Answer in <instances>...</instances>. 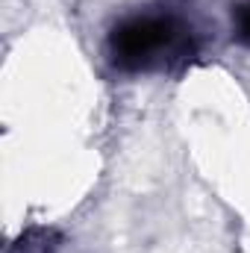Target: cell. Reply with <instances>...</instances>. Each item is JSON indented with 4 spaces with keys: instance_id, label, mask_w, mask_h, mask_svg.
Segmentation results:
<instances>
[{
    "instance_id": "cell-1",
    "label": "cell",
    "mask_w": 250,
    "mask_h": 253,
    "mask_svg": "<svg viewBox=\"0 0 250 253\" xmlns=\"http://www.w3.org/2000/svg\"><path fill=\"white\" fill-rule=\"evenodd\" d=\"M200 50L194 24L177 9H150L109 33V62L126 74H159L188 65Z\"/></svg>"
},
{
    "instance_id": "cell-2",
    "label": "cell",
    "mask_w": 250,
    "mask_h": 253,
    "mask_svg": "<svg viewBox=\"0 0 250 253\" xmlns=\"http://www.w3.org/2000/svg\"><path fill=\"white\" fill-rule=\"evenodd\" d=\"M59 242H62V239H59L56 230L39 227V230L24 233V236L18 239V245H15L9 253H56L59 251Z\"/></svg>"
},
{
    "instance_id": "cell-3",
    "label": "cell",
    "mask_w": 250,
    "mask_h": 253,
    "mask_svg": "<svg viewBox=\"0 0 250 253\" xmlns=\"http://www.w3.org/2000/svg\"><path fill=\"white\" fill-rule=\"evenodd\" d=\"M233 21H236V39L250 47V0H245V3L236 9V18H233Z\"/></svg>"
}]
</instances>
